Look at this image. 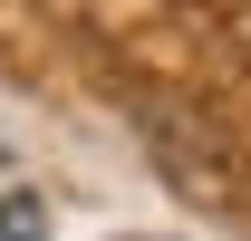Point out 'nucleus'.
Returning a JSON list of instances; mask_svg holds the SVG:
<instances>
[{
    "mask_svg": "<svg viewBox=\"0 0 251 241\" xmlns=\"http://www.w3.org/2000/svg\"><path fill=\"white\" fill-rule=\"evenodd\" d=\"M0 241H49V203L39 193H10L0 203Z\"/></svg>",
    "mask_w": 251,
    "mask_h": 241,
    "instance_id": "f257e3e1",
    "label": "nucleus"
},
{
    "mask_svg": "<svg viewBox=\"0 0 251 241\" xmlns=\"http://www.w3.org/2000/svg\"><path fill=\"white\" fill-rule=\"evenodd\" d=\"M0 164H10V145H0Z\"/></svg>",
    "mask_w": 251,
    "mask_h": 241,
    "instance_id": "f03ea898",
    "label": "nucleus"
}]
</instances>
